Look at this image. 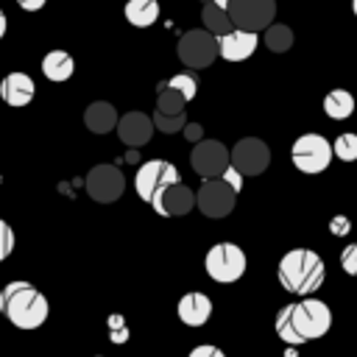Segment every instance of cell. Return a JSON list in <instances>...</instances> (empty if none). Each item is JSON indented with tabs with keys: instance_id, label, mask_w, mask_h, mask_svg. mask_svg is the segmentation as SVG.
I'll return each instance as SVG.
<instances>
[{
	"instance_id": "cell-23",
	"label": "cell",
	"mask_w": 357,
	"mask_h": 357,
	"mask_svg": "<svg viewBox=\"0 0 357 357\" xmlns=\"http://www.w3.org/2000/svg\"><path fill=\"white\" fill-rule=\"evenodd\" d=\"M265 47L271 53H284L293 47V31L290 25H282V22H273L265 28Z\"/></svg>"
},
{
	"instance_id": "cell-40",
	"label": "cell",
	"mask_w": 357,
	"mask_h": 357,
	"mask_svg": "<svg viewBox=\"0 0 357 357\" xmlns=\"http://www.w3.org/2000/svg\"><path fill=\"white\" fill-rule=\"evenodd\" d=\"M95 357H103V354H95Z\"/></svg>"
},
{
	"instance_id": "cell-12",
	"label": "cell",
	"mask_w": 357,
	"mask_h": 357,
	"mask_svg": "<svg viewBox=\"0 0 357 357\" xmlns=\"http://www.w3.org/2000/svg\"><path fill=\"white\" fill-rule=\"evenodd\" d=\"M190 165L201 178H220L229 162V148L220 139H201L190 151Z\"/></svg>"
},
{
	"instance_id": "cell-5",
	"label": "cell",
	"mask_w": 357,
	"mask_h": 357,
	"mask_svg": "<svg viewBox=\"0 0 357 357\" xmlns=\"http://www.w3.org/2000/svg\"><path fill=\"white\" fill-rule=\"evenodd\" d=\"M293 326H296V332L301 335L304 343L307 340H318L332 326V310L324 301L307 296V298L293 304Z\"/></svg>"
},
{
	"instance_id": "cell-16",
	"label": "cell",
	"mask_w": 357,
	"mask_h": 357,
	"mask_svg": "<svg viewBox=\"0 0 357 357\" xmlns=\"http://www.w3.org/2000/svg\"><path fill=\"white\" fill-rule=\"evenodd\" d=\"M176 312H178V321L187 324V326H204L212 315V301L206 293H198V290H190L178 298L176 304Z\"/></svg>"
},
{
	"instance_id": "cell-37",
	"label": "cell",
	"mask_w": 357,
	"mask_h": 357,
	"mask_svg": "<svg viewBox=\"0 0 357 357\" xmlns=\"http://www.w3.org/2000/svg\"><path fill=\"white\" fill-rule=\"evenodd\" d=\"M6 28H8V20H6V14H3V8H0V39L6 36Z\"/></svg>"
},
{
	"instance_id": "cell-3",
	"label": "cell",
	"mask_w": 357,
	"mask_h": 357,
	"mask_svg": "<svg viewBox=\"0 0 357 357\" xmlns=\"http://www.w3.org/2000/svg\"><path fill=\"white\" fill-rule=\"evenodd\" d=\"M245 251L237 245V243H215L209 251H206V259H204V268H206V276L218 284H231L237 282L243 273H245Z\"/></svg>"
},
{
	"instance_id": "cell-11",
	"label": "cell",
	"mask_w": 357,
	"mask_h": 357,
	"mask_svg": "<svg viewBox=\"0 0 357 357\" xmlns=\"http://www.w3.org/2000/svg\"><path fill=\"white\" fill-rule=\"evenodd\" d=\"M229 162H231V167L237 173H243V178L245 176H259L271 165V148L259 137H243L229 151Z\"/></svg>"
},
{
	"instance_id": "cell-9",
	"label": "cell",
	"mask_w": 357,
	"mask_h": 357,
	"mask_svg": "<svg viewBox=\"0 0 357 357\" xmlns=\"http://www.w3.org/2000/svg\"><path fill=\"white\" fill-rule=\"evenodd\" d=\"M234 204H237V192L223 178H204L195 192V206L201 209V215H206L212 220L231 215Z\"/></svg>"
},
{
	"instance_id": "cell-4",
	"label": "cell",
	"mask_w": 357,
	"mask_h": 357,
	"mask_svg": "<svg viewBox=\"0 0 357 357\" xmlns=\"http://www.w3.org/2000/svg\"><path fill=\"white\" fill-rule=\"evenodd\" d=\"M290 159H293V167L307 173V176H315V173H324L332 162V142L321 134H301L293 148H290Z\"/></svg>"
},
{
	"instance_id": "cell-7",
	"label": "cell",
	"mask_w": 357,
	"mask_h": 357,
	"mask_svg": "<svg viewBox=\"0 0 357 357\" xmlns=\"http://www.w3.org/2000/svg\"><path fill=\"white\" fill-rule=\"evenodd\" d=\"M176 53L181 64H187L190 70H204L218 59V36H212L204 28H192L178 36Z\"/></svg>"
},
{
	"instance_id": "cell-38",
	"label": "cell",
	"mask_w": 357,
	"mask_h": 357,
	"mask_svg": "<svg viewBox=\"0 0 357 357\" xmlns=\"http://www.w3.org/2000/svg\"><path fill=\"white\" fill-rule=\"evenodd\" d=\"M212 3H215V6H220V8H226V6H229V0H212Z\"/></svg>"
},
{
	"instance_id": "cell-35",
	"label": "cell",
	"mask_w": 357,
	"mask_h": 357,
	"mask_svg": "<svg viewBox=\"0 0 357 357\" xmlns=\"http://www.w3.org/2000/svg\"><path fill=\"white\" fill-rule=\"evenodd\" d=\"M329 229H332V234H337V237H343L349 229H351V223H349V218H343V215H337V218H332V223H329Z\"/></svg>"
},
{
	"instance_id": "cell-13",
	"label": "cell",
	"mask_w": 357,
	"mask_h": 357,
	"mask_svg": "<svg viewBox=\"0 0 357 357\" xmlns=\"http://www.w3.org/2000/svg\"><path fill=\"white\" fill-rule=\"evenodd\" d=\"M151 206L162 218H181L195 206V192L181 181L178 184H167L151 198Z\"/></svg>"
},
{
	"instance_id": "cell-14",
	"label": "cell",
	"mask_w": 357,
	"mask_h": 357,
	"mask_svg": "<svg viewBox=\"0 0 357 357\" xmlns=\"http://www.w3.org/2000/svg\"><path fill=\"white\" fill-rule=\"evenodd\" d=\"M117 137L123 145L128 148H142L151 134H153V120L145 114V112H126L120 120H117Z\"/></svg>"
},
{
	"instance_id": "cell-36",
	"label": "cell",
	"mask_w": 357,
	"mask_h": 357,
	"mask_svg": "<svg viewBox=\"0 0 357 357\" xmlns=\"http://www.w3.org/2000/svg\"><path fill=\"white\" fill-rule=\"evenodd\" d=\"M45 3H47V0H17V6H20L22 11H39V8H45Z\"/></svg>"
},
{
	"instance_id": "cell-17",
	"label": "cell",
	"mask_w": 357,
	"mask_h": 357,
	"mask_svg": "<svg viewBox=\"0 0 357 357\" xmlns=\"http://www.w3.org/2000/svg\"><path fill=\"white\" fill-rule=\"evenodd\" d=\"M33 92H36V84L28 73H8L3 81H0V98L20 109V106H28L33 100Z\"/></svg>"
},
{
	"instance_id": "cell-15",
	"label": "cell",
	"mask_w": 357,
	"mask_h": 357,
	"mask_svg": "<svg viewBox=\"0 0 357 357\" xmlns=\"http://www.w3.org/2000/svg\"><path fill=\"white\" fill-rule=\"evenodd\" d=\"M257 45H259V36L257 33L234 28L231 33L218 36V56L226 59V61H245V59L254 56Z\"/></svg>"
},
{
	"instance_id": "cell-2",
	"label": "cell",
	"mask_w": 357,
	"mask_h": 357,
	"mask_svg": "<svg viewBox=\"0 0 357 357\" xmlns=\"http://www.w3.org/2000/svg\"><path fill=\"white\" fill-rule=\"evenodd\" d=\"M276 276H279V284L287 293H296V296L307 298L324 284L326 268H324V259L312 248H290L279 259Z\"/></svg>"
},
{
	"instance_id": "cell-33",
	"label": "cell",
	"mask_w": 357,
	"mask_h": 357,
	"mask_svg": "<svg viewBox=\"0 0 357 357\" xmlns=\"http://www.w3.org/2000/svg\"><path fill=\"white\" fill-rule=\"evenodd\" d=\"M187 357H226V354H223L218 346H212V343H201V346H195Z\"/></svg>"
},
{
	"instance_id": "cell-27",
	"label": "cell",
	"mask_w": 357,
	"mask_h": 357,
	"mask_svg": "<svg viewBox=\"0 0 357 357\" xmlns=\"http://www.w3.org/2000/svg\"><path fill=\"white\" fill-rule=\"evenodd\" d=\"M332 156H337L340 162H357V134L346 131L332 142Z\"/></svg>"
},
{
	"instance_id": "cell-25",
	"label": "cell",
	"mask_w": 357,
	"mask_h": 357,
	"mask_svg": "<svg viewBox=\"0 0 357 357\" xmlns=\"http://www.w3.org/2000/svg\"><path fill=\"white\" fill-rule=\"evenodd\" d=\"M276 335L287 343V346H304V340H301V335L296 332V326H293V304H287V307H282L279 312H276Z\"/></svg>"
},
{
	"instance_id": "cell-1",
	"label": "cell",
	"mask_w": 357,
	"mask_h": 357,
	"mask_svg": "<svg viewBox=\"0 0 357 357\" xmlns=\"http://www.w3.org/2000/svg\"><path fill=\"white\" fill-rule=\"evenodd\" d=\"M0 312L17 326V329H39L47 321L50 304L45 293H39L31 282L14 279L3 284L0 290Z\"/></svg>"
},
{
	"instance_id": "cell-20",
	"label": "cell",
	"mask_w": 357,
	"mask_h": 357,
	"mask_svg": "<svg viewBox=\"0 0 357 357\" xmlns=\"http://www.w3.org/2000/svg\"><path fill=\"white\" fill-rule=\"evenodd\" d=\"M123 14L134 28H148L159 20V3L156 0H128Z\"/></svg>"
},
{
	"instance_id": "cell-19",
	"label": "cell",
	"mask_w": 357,
	"mask_h": 357,
	"mask_svg": "<svg viewBox=\"0 0 357 357\" xmlns=\"http://www.w3.org/2000/svg\"><path fill=\"white\" fill-rule=\"evenodd\" d=\"M42 73H45L47 81L61 84V81L73 78V73H75V59H73L67 50H50V53H45V59H42Z\"/></svg>"
},
{
	"instance_id": "cell-18",
	"label": "cell",
	"mask_w": 357,
	"mask_h": 357,
	"mask_svg": "<svg viewBox=\"0 0 357 357\" xmlns=\"http://www.w3.org/2000/svg\"><path fill=\"white\" fill-rule=\"evenodd\" d=\"M117 120H120V114L109 100H95L84 109V126L92 134H109L112 128H117Z\"/></svg>"
},
{
	"instance_id": "cell-8",
	"label": "cell",
	"mask_w": 357,
	"mask_h": 357,
	"mask_svg": "<svg viewBox=\"0 0 357 357\" xmlns=\"http://www.w3.org/2000/svg\"><path fill=\"white\" fill-rule=\"evenodd\" d=\"M178 181H181V178H178V167H176L173 162H167V159H148V162L139 165V170H137V176H134V190H137V195H139L142 201L151 204V198H153L162 187L178 184Z\"/></svg>"
},
{
	"instance_id": "cell-32",
	"label": "cell",
	"mask_w": 357,
	"mask_h": 357,
	"mask_svg": "<svg viewBox=\"0 0 357 357\" xmlns=\"http://www.w3.org/2000/svg\"><path fill=\"white\" fill-rule=\"evenodd\" d=\"M220 178H223V181H226V184H229L234 192H240V190H243V173H237L231 165L223 170V176H220Z\"/></svg>"
},
{
	"instance_id": "cell-24",
	"label": "cell",
	"mask_w": 357,
	"mask_h": 357,
	"mask_svg": "<svg viewBox=\"0 0 357 357\" xmlns=\"http://www.w3.org/2000/svg\"><path fill=\"white\" fill-rule=\"evenodd\" d=\"M184 106H187V100H184L173 86H167V84L162 81L159 89H156V112H162V114H181Z\"/></svg>"
},
{
	"instance_id": "cell-39",
	"label": "cell",
	"mask_w": 357,
	"mask_h": 357,
	"mask_svg": "<svg viewBox=\"0 0 357 357\" xmlns=\"http://www.w3.org/2000/svg\"><path fill=\"white\" fill-rule=\"evenodd\" d=\"M351 11H354V17H357V0H351Z\"/></svg>"
},
{
	"instance_id": "cell-29",
	"label": "cell",
	"mask_w": 357,
	"mask_h": 357,
	"mask_svg": "<svg viewBox=\"0 0 357 357\" xmlns=\"http://www.w3.org/2000/svg\"><path fill=\"white\" fill-rule=\"evenodd\" d=\"M106 324H109V340L112 343H126L128 340V326H126V318L120 315V312H112L109 318H106Z\"/></svg>"
},
{
	"instance_id": "cell-6",
	"label": "cell",
	"mask_w": 357,
	"mask_h": 357,
	"mask_svg": "<svg viewBox=\"0 0 357 357\" xmlns=\"http://www.w3.org/2000/svg\"><path fill=\"white\" fill-rule=\"evenodd\" d=\"M226 14L234 28L259 33L268 25H273L276 17V0H229Z\"/></svg>"
},
{
	"instance_id": "cell-10",
	"label": "cell",
	"mask_w": 357,
	"mask_h": 357,
	"mask_svg": "<svg viewBox=\"0 0 357 357\" xmlns=\"http://www.w3.org/2000/svg\"><path fill=\"white\" fill-rule=\"evenodd\" d=\"M84 187H86V195L98 204H112L123 195L126 190V176L120 167L114 165H95L89 167L86 178H84Z\"/></svg>"
},
{
	"instance_id": "cell-22",
	"label": "cell",
	"mask_w": 357,
	"mask_h": 357,
	"mask_svg": "<svg viewBox=\"0 0 357 357\" xmlns=\"http://www.w3.org/2000/svg\"><path fill=\"white\" fill-rule=\"evenodd\" d=\"M324 112L332 120H346L354 114V95L349 89H332L324 98Z\"/></svg>"
},
{
	"instance_id": "cell-26",
	"label": "cell",
	"mask_w": 357,
	"mask_h": 357,
	"mask_svg": "<svg viewBox=\"0 0 357 357\" xmlns=\"http://www.w3.org/2000/svg\"><path fill=\"white\" fill-rule=\"evenodd\" d=\"M151 120H153V128L162 131V134H176V131H181V128L190 123V120H187V112H181V114H162V112H153Z\"/></svg>"
},
{
	"instance_id": "cell-30",
	"label": "cell",
	"mask_w": 357,
	"mask_h": 357,
	"mask_svg": "<svg viewBox=\"0 0 357 357\" xmlns=\"http://www.w3.org/2000/svg\"><path fill=\"white\" fill-rule=\"evenodd\" d=\"M340 268H343L349 276H357V243H349V245L340 251Z\"/></svg>"
},
{
	"instance_id": "cell-21",
	"label": "cell",
	"mask_w": 357,
	"mask_h": 357,
	"mask_svg": "<svg viewBox=\"0 0 357 357\" xmlns=\"http://www.w3.org/2000/svg\"><path fill=\"white\" fill-rule=\"evenodd\" d=\"M201 20H204V31H209L212 36H226L234 31L226 8L215 6L212 0H204V8H201Z\"/></svg>"
},
{
	"instance_id": "cell-28",
	"label": "cell",
	"mask_w": 357,
	"mask_h": 357,
	"mask_svg": "<svg viewBox=\"0 0 357 357\" xmlns=\"http://www.w3.org/2000/svg\"><path fill=\"white\" fill-rule=\"evenodd\" d=\"M165 84H167V86H173L184 100H192V98H195V92H198V78H195L192 73H178V75L167 78Z\"/></svg>"
},
{
	"instance_id": "cell-31",
	"label": "cell",
	"mask_w": 357,
	"mask_h": 357,
	"mask_svg": "<svg viewBox=\"0 0 357 357\" xmlns=\"http://www.w3.org/2000/svg\"><path fill=\"white\" fill-rule=\"evenodd\" d=\"M14 251V231L6 220H0V262Z\"/></svg>"
},
{
	"instance_id": "cell-34",
	"label": "cell",
	"mask_w": 357,
	"mask_h": 357,
	"mask_svg": "<svg viewBox=\"0 0 357 357\" xmlns=\"http://www.w3.org/2000/svg\"><path fill=\"white\" fill-rule=\"evenodd\" d=\"M181 131H184V139H187L190 145H195V142L204 139V128H201V123H187Z\"/></svg>"
}]
</instances>
